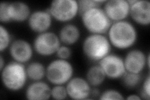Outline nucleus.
I'll use <instances>...</instances> for the list:
<instances>
[{
	"label": "nucleus",
	"instance_id": "1",
	"mask_svg": "<svg viewBox=\"0 0 150 100\" xmlns=\"http://www.w3.org/2000/svg\"><path fill=\"white\" fill-rule=\"evenodd\" d=\"M107 34L112 47L120 50L131 48L138 38L137 28L127 20L112 23Z\"/></svg>",
	"mask_w": 150,
	"mask_h": 100
},
{
	"label": "nucleus",
	"instance_id": "2",
	"mask_svg": "<svg viewBox=\"0 0 150 100\" xmlns=\"http://www.w3.org/2000/svg\"><path fill=\"white\" fill-rule=\"evenodd\" d=\"M3 87L8 91L18 92L25 87L28 79L24 64L12 61L6 63L1 70Z\"/></svg>",
	"mask_w": 150,
	"mask_h": 100
},
{
	"label": "nucleus",
	"instance_id": "3",
	"mask_svg": "<svg viewBox=\"0 0 150 100\" xmlns=\"http://www.w3.org/2000/svg\"><path fill=\"white\" fill-rule=\"evenodd\" d=\"M112 46L108 36L100 34H90L84 39L82 51L86 58L93 62H99L111 53Z\"/></svg>",
	"mask_w": 150,
	"mask_h": 100
},
{
	"label": "nucleus",
	"instance_id": "4",
	"mask_svg": "<svg viewBox=\"0 0 150 100\" xmlns=\"http://www.w3.org/2000/svg\"><path fill=\"white\" fill-rule=\"evenodd\" d=\"M80 16L83 27L90 34L105 35L112 23L101 6L88 9Z\"/></svg>",
	"mask_w": 150,
	"mask_h": 100
},
{
	"label": "nucleus",
	"instance_id": "5",
	"mask_svg": "<svg viewBox=\"0 0 150 100\" xmlns=\"http://www.w3.org/2000/svg\"><path fill=\"white\" fill-rule=\"evenodd\" d=\"M73 65L68 60L55 59L46 67V78L53 85H65L74 77Z\"/></svg>",
	"mask_w": 150,
	"mask_h": 100
},
{
	"label": "nucleus",
	"instance_id": "6",
	"mask_svg": "<svg viewBox=\"0 0 150 100\" xmlns=\"http://www.w3.org/2000/svg\"><path fill=\"white\" fill-rule=\"evenodd\" d=\"M48 9L53 20L65 24L70 23L79 15L77 0H54Z\"/></svg>",
	"mask_w": 150,
	"mask_h": 100
},
{
	"label": "nucleus",
	"instance_id": "7",
	"mask_svg": "<svg viewBox=\"0 0 150 100\" xmlns=\"http://www.w3.org/2000/svg\"><path fill=\"white\" fill-rule=\"evenodd\" d=\"M61 45L58 35L51 31L38 34L33 43L36 53L43 57H50L56 54Z\"/></svg>",
	"mask_w": 150,
	"mask_h": 100
},
{
	"label": "nucleus",
	"instance_id": "8",
	"mask_svg": "<svg viewBox=\"0 0 150 100\" xmlns=\"http://www.w3.org/2000/svg\"><path fill=\"white\" fill-rule=\"evenodd\" d=\"M104 71L106 78L110 79H121L126 73L123 58L120 56L110 53L98 62Z\"/></svg>",
	"mask_w": 150,
	"mask_h": 100
},
{
	"label": "nucleus",
	"instance_id": "9",
	"mask_svg": "<svg viewBox=\"0 0 150 100\" xmlns=\"http://www.w3.org/2000/svg\"><path fill=\"white\" fill-rule=\"evenodd\" d=\"M8 51L13 61L25 65L31 60L35 51L29 41L18 38L13 41Z\"/></svg>",
	"mask_w": 150,
	"mask_h": 100
},
{
	"label": "nucleus",
	"instance_id": "10",
	"mask_svg": "<svg viewBox=\"0 0 150 100\" xmlns=\"http://www.w3.org/2000/svg\"><path fill=\"white\" fill-rule=\"evenodd\" d=\"M103 9L112 23L126 20L129 16L130 4L128 0H108L103 4Z\"/></svg>",
	"mask_w": 150,
	"mask_h": 100
},
{
	"label": "nucleus",
	"instance_id": "11",
	"mask_svg": "<svg viewBox=\"0 0 150 100\" xmlns=\"http://www.w3.org/2000/svg\"><path fill=\"white\" fill-rule=\"evenodd\" d=\"M68 98L74 100H84L91 96L92 87L86 78L73 77L65 85Z\"/></svg>",
	"mask_w": 150,
	"mask_h": 100
},
{
	"label": "nucleus",
	"instance_id": "12",
	"mask_svg": "<svg viewBox=\"0 0 150 100\" xmlns=\"http://www.w3.org/2000/svg\"><path fill=\"white\" fill-rule=\"evenodd\" d=\"M53 20L48 9H38L31 13L27 23L31 31L38 35L50 31L52 26Z\"/></svg>",
	"mask_w": 150,
	"mask_h": 100
},
{
	"label": "nucleus",
	"instance_id": "13",
	"mask_svg": "<svg viewBox=\"0 0 150 100\" xmlns=\"http://www.w3.org/2000/svg\"><path fill=\"white\" fill-rule=\"evenodd\" d=\"M147 55L139 49L130 50L123 58L126 71L129 73L142 74L147 67Z\"/></svg>",
	"mask_w": 150,
	"mask_h": 100
},
{
	"label": "nucleus",
	"instance_id": "14",
	"mask_svg": "<svg viewBox=\"0 0 150 100\" xmlns=\"http://www.w3.org/2000/svg\"><path fill=\"white\" fill-rule=\"evenodd\" d=\"M137 25L148 26L150 23V3L148 0H135L130 5L129 16Z\"/></svg>",
	"mask_w": 150,
	"mask_h": 100
},
{
	"label": "nucleus",
	"instance_id": "15",
	"mask_svg": "<svg viewBox=\"0 0 150 100\" xmlns=\"http://www.w3.org/2000/svg\"><path fill=\"white\" fill-rule=\"evenodd\" d=\"M51 88L43 80L32 82L25 90V98L28 100H48L51 98Z\"/></svg>",
	"mask_w": 150,
	"mask_h": 100
},
{
	"label": "nucleus",
	"instance_id": "16",
	"mask_svg": "<svg viewBox=\"0 0 150 100\" xmlns=\"http://www.w3.org/2000/svg\"><path fill=\"white\" fill-rule=\"evenodd\" d=\"M8 12L11 22L20 23L27 21L32 13L30 6L22 1L8 3Z\"/></svg>",
	"mask_w": 150,
	"mask_h": 100
},
{
	"label": "nucleus",
	"instance_id": "17",
	"mask_svg": "<svg viewBox=\"0 0 150 100\" xmlns=\"http://www.w3.org/2000/svg\"><path fill=\"white\" fill-rule=\"evenodd\" d=\"M58 35L62 44L70 46L76 44L79 41L81 31L78 26L69 23L61 28Z\"/></svg>",
	"mask_w": 150,
	"mask_h": 100
},
{
	"label": "nucleus",
	"instance_id": "18",
	"mask_svg": "<svg viewBox=\"0 0 150 100\" xmlns=\"http://www.w3.org/2000/svg\"><path fill=\"white\" fill-rule=\"evenodd\" d=\"M85 78L92 88H99L105 82L106 77L101 66L95 65L88 69Z\"/></svg>",
	"mask_w": 150,
	"mask_h": 100
},
{
	"label": "nucleus",
	"instance_id": "19",
	"mask_svg": "<svg viewBox=\"0 0 150 100\" xmlns=\"http://www.w3.org/2000/svg\"><path fill=\"white\" fill-rule=\"evenodd\" d=\"M28 78L32 82L43 80L46 78V67L40 61H32L26 66Z\"/></svg>",
	"mask_w": 150,
	"mask_h": 100
},
{
	"label": "nucleus",
	"instance_id": "20",
	"mask_svg": "<svg viewBox=\"0 0 150 100\" xmlns=\"http://www.w3.org/2000/svg\"><path fill=\"white\" fill-rule=\"evenodd\" d=\"M123 85L126 88L134 89L141 84L142 77L141 74H136L126 71L121 78Z\"/></svg>",
	"mask_w": 150,
	"mask_h": 100
},
{
	"label": "nucleus",
	"instance_id": "21",
	"mask_svg": "<svg viewBox=\"0 0 150 100\" xmlns=\"http://www.w3.org/2000/svg\"><path fill=\"white\" fill-rule=\"evenodd\" d=\"M12 42V38L10 33L3 25H1L0 26V52L3 53V51L8 49Z\"/></svg>",
	"mask_w": 150,
	"mask_h": 100
},
{
	"label": "nucleus",
	"instance_id": "22",
	"mask_svg": "<svg viewBox=\"0 0 150 100\" xmlns=\"http://www.w3.org/2000/svg\"><path fill=\"white\" fill-rule=\"evenodd\" d=\"M105 2V0L103 1V0H80V1H78L79 15L90 9L101 7Z\"/></svg>",
	"mask_w": 150,
	"mask_h": 100
},
{
	"label": "nucleus",
	"instance_id": "23",
	"mask_svg": "<svg viewBox=\"0 0 150 100\" xmlns=\"http://www.w3.org/2000/svg\"><path fill=\"white\" fill-rule=\"evenodd\" d=\"M99 99L101 100H122L125 99L123 94L115 89H108L100 93Z\"/></svg>",
	"mask_w": 150,
	"mask_h": 100
},
{
	"label": "nucleus",
	"instance_id": "24",
	"mask_svg": "<svg viewBox=\"0 0 150 100\" xmlns=\"http://www.w3.org/2000/svg\"><path fill=\"white\" fill-rule=\"evenodd\" d=\"M68 98L65 85H54L51 89V98L63 100Z\"/></svg>",
	"mask_w": 150,
	"mask_h": 100
},
{
	"label": "nucleus",
	"instance_id": "25",
	"mask_svg": "<svg viewBox=\"0 0 150 100\" xmlns=\"http://www.w3.org/2000/svg\"><path fill=\"white\" fill-rule=\"evenodd\" d=\"M142 99H150V77L148 74L147 77L143 80L142 84V89L139 94Z\"/></svg>",
	"mask_w": 150,
	"mask_h": 100
},
{
	"label": "nucleus",
	"instance_id": "26",
	"mask_svg": "<svg viewBox=\"0 0 150 100\" xmlns=\"http://www.w3.org/2000/svg\"><path fill=\"white\" fill-rule=\"evenodd\" d=\"M56 56L59 59L68 60L72 55V51L70 47L67 45H61L56 53Z\"/></svg>",
	"mask_w": 150,
	"mask_h": 100
},
{
	"label": "nucleus",
	"instance_id": "27",
	"mask_svg": "<svg viewBox=\"0 0 150 100\" xmlns=\"http://www.w3.org/2000/svg\"><path fill=\"white\" fill-rule=\"evenodd\" d=\"M8 3L1 2L0 3V21L1 23L11 22L8 12Z\"/></svg>",
	"mask_w": 150,
	"mask_h": 100
},
{
	"label": "nucleus",
	"instance_id": "28",
	"mask_svg": "<svg viewBox=\"0 0 150 100\" xmlns=\"http://www.w3.org/2000/svg\"><path fill=\"white\" fill-rule=\"evenodd\" d=\"M125 99L128 100H142V98L140 97L139 95L137 94H131L125 98Z\"/></svg>",
	"mask_w": 150,
	"mask_h": 100
},
{
	"label": "nucleus",
	"instance_id": "29",
	"mask_svg": "<svg viewBox=\"0 0 150 100\" xmlns=\"http://www.w3.org/2000/svg\"><path fill=\"white\" fill-rule=\"evenodd\" d=\"M6 64V63H5V60H4L3 55H1V56H0V71L3 69Z\"/></svg>",
	"mask_w": 150,
	"mask_h": 100
}]
</instances>
